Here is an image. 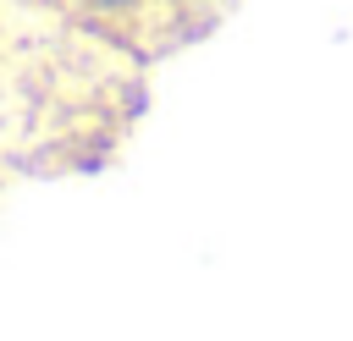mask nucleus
<instances>
[{"label": "nucleus", "mask_w": 353, "mask_h": 341, "mask_svg": "<svg viewBox=\"0 0 353 341\" xmlns=\"http://www.w3.org/2000/svg\"><path fill=\"white\" fill-rule=\"evenodd\" d=\"M44 6L99 38H116L132 50H165L204 33L226 0H44Z\"/></svg>", "instance_id": "nucleus-1"}]
</instances>
